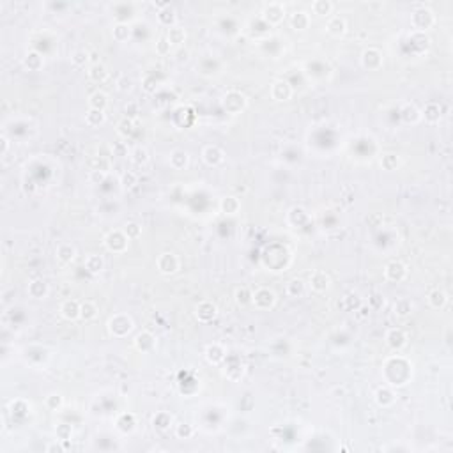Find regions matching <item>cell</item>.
Wrapping results in <instances>:
<instances>
[{
	"label": "cell",
	"mask_w": 453,
	"mask_h": 453,
	"mask_svg": "<svg viewBox=\"0 0 453 453\" xmlns=\"http://www.w3.org/2000/svg\"><path fill=\"white\" fill-rule=\"evenodd\" d=\"M411 21H413V27L416 28L418 32H425L427 28L432 27L434 21H436V18H434V12L430 11V9L420 7V9H416V11L413 12Z\"/></svg>",
	"instance_id": "6da1fadb"
},
{
	"label": "cell",
	"mask_w": 453,
	"mask_h": 453,
	"mask_svg": "<svg viewBox=\"0 0 453 453\" xmlns=\"http://www.w3.org/2000/svg\"><path fill=\"white\" fill-rule=\"evenodd\" d=\"M108 329L113 336L122 338V336H126L133 329V320L128 315H115L108 320Z\"/></svg>",
	"instance_id": "7a4b0ae2"
},
{
	"label": "cell",
	"mask_w": 453,
	"mask_h": 453,
	"mask_svg": "<svg viewBox=\"0 0 453 453\" xmlns=\"http://www.w3.org/2000/svg\"><path fill=\"white\" fill-rule=\"evenodd\" d=\"M275 301L276 296L271 289H259V291H255L253 296H251V304L257 310H269V308H273Z\"/></svg>",
	"instance_id": "3957f363"
},
{
	"label": "cell",
	"mask_w": 453,
	"mask_h": 453,
	"mask_svg": "<svg viewBox=\"0 0 453 453\" xmlns=\"http://www.w3.org/2000/svg\"><path fill=\"white\" fill-rule=\"evenodd\" d=\"M128 241H130V239L126 237L124 232L115 230V232H110V234L105 237V246L108 248L110 251H113V253H122V251L128 248Z\"/></svg>",
	"instance_id": "277c9868"
},
{
	"label": "cell",
	"mask_w": 453,
	"mask_h": 453,
	"mask_svg": "<svg viewBox=\"0 0 453 453\" xmlns=\"http://www.w3.org/2000/svg\"><path fill=\"white\" fill-rule=\"evenodd\" d=\"M262 14H264V20H266L269 25H278L280 21H283V18H285V7H283L282 4H278V2H271V4H267L266 7H264Z\"/></svg>",
	"instance_id": "5b68a950"
},
{
	"label": "cell",
	"mask_w": 453,
	"mask_h": 453,
	"mask_svg": "<svg viewBox=\"0 0 453 453\" xmlns=\"http://www.w3.org/2000/svg\"><path fill=\"white\" fill-rule=\"evenodd\" d=\"M407 276V267L398 260H391L384 267V278L388 282H402Z\"/></svg>",
	"instance_id": "8992f818"
},
{
	"label": "cell",
	"mask_w": 453,
	"mask_h": 453,
	"mask_svg": "<svg viewBox=\"0 0 453 453\" xmlns=\"http://www.w3.org/2000/svg\"><path fill=\"white\" fill-rule=\"evenodd\" d=\"M156 264H158V269L161 275H174L179 269V259L174 253H161Z\"/></svg>",
	"instance_id": "52a82bcc"
},
{
	"label": "cell",
	"mask_w": 453,
	"mask_h": 453,
	"mask_svg": "<svg viewBox=\"0 0 453 453\" xmlns=\"http://www.w3.org/2000/svg\"><path fill=\"white\" fill-rule=\"evenodd\" d=\"M218 315V308L216 304H213L211 301H202L200 304H197L195 308V317H197L200 322H211L215 320V317Z\"/></svg>",
	"instance_id": "ba28073f"
},
{
	"label": "cell",
	"mask_w": 453,
	"mask_h": 453,
	"mask_svg": "<svg viewBox=\"0 0 453 453\" xmlns=\"http://www.w3.org/2000/svg\"><path fill=\"white\" fill-rule=\"evenodd\" d=\"M223 106H225V108L228 110L230 113H239L241 110L244 108V106H246V97H244L241 92H235V90H232V92H228L225 96Z\"/></svg>",
	"instance_id": "9c48e42d"
},
{
	"label": "cell",
	"mask_w": 453,
	"mask_h": 453,
	"mask_svg": "<svg viewBox=\"0 0 453 453\" xmlns=\"http://www.w3.org/2000/svg\"><path fill=\"white\" fill-rule=\"evenodd\" d=\"M202 159L209 166H218V165H222L223 159H225V152L216 146H207L206 149L202 151Z\"/></svg>",
	"instance_id": "30bf717a"
},
{
	"label": "cell",
	"mask_w": 453,
	"mask_h": 453,
	"mask_svg": "<svg viewBox=\"0 0 453 453\" xmlns=\"http://www.w3.org/2000/svg\"><path fill=\"white\" fill-rule=\"evenodd\" d=\"M386 344H388L393 351H400V349H404L405 344H407V335L398 328L389 329V331L386 333Z\"/></svg>",
	"instance_id": "8fae6325"
},
{
	"label": "cell",
	"mask_w": 453,
	"mask_h": 453,
	"mask_svg": "<svg viewBox=\"0 0 453 453\" xmlns=\"http://www.w3.org/2000/svg\"><path fill=\"white\" fill-rule=\"evenodd\" d=\"M361 64L367 69H379L382 64V53L377 48H368L361 55Z\"/></svg>",
	"instance_id": "7c38bea8"
},
{
	"label": "cell",
	"mask_w": 453,
	"mask_h": 453,
	"mask_svg": "<svg viewBox=\"0 0 453 453\" xmlns=\"http://www.w3.org/2000/svg\"><path fill=\"white\" fill-rule=\"evenodd\" d=\"M271 96L276 101H287L292 96V87L289 85V81L285 80H276L271 85Z\"/></svg>",
	"instance_id": "4fadbf2b"
},
{
	"label": "cell",
	"mask_w": 453,
	"mask_h": 453,
	"mask_svg": "<svg viewBox=\"0 0 453 453\" xmlns=\"http://www.w3.org/2000/svg\"><path fill=\"white\" fill-rule=\"evenodd\" d=\"M225 358H226V352L220 344H211L206 347V360L209 361L211 365H220L222 361H225Z\"/></svg>",
	"instance_id": "5bb4252c"
},
{
	"label": "cell",
	"mask_w": 453,
	"mask_h": 453,
	"mask_svg": "<svg viewBox=\"0 0 453 453\" xmlns=\"http://www.w3.org/2000/svg\"><path fill=\"white\" fill-rule=\"evenodd\" d=\"M154 345H156V338L149 331L138 333L137 338H135V347L140 352H151L154 349Z\"/></svg>",
	"instance_id": "9a60e30c"
},
{
	"label": "cell",
	"mask_w": 453,
	"mask_h": 453,
	"mask_svg": "<svg viewBox=\"0 0 453 453\" xmlns=\"http://www.w3.org/2000/svg\"><path fill=\"white\" fill-rule=\"evenodd\" d=\"M168 161H170V166L174 170H184L188 166V163H190V156H188L186 151L175 149L170 152Z\"/></svg>",
	"instance_id": "2e32d148"
},
{
	"label": "cell",
	"mask_w": 453,
	"mask_h": 453,
	"mask_svg": "<svg viewBox=\"0 0 453 453\" xmlns=\"http://www.w3.org/2000/svg\"><path fill=\"white\" fill-rule=\"evenodd\" d=\"M310 287L313 292H324L329 287V276L324 271H315L310 276Z\"/></svg>",
	"instance_id": "e0dca14e"
},
{
	"label": "cell",
	"mask_w": 453,
	"mask_h": 453,
	"mask_svg": "<svg viewBox=\"0 0 453 453\" xmlns=\"http://www.w3.org/2000/svg\"><path fill=\"white\" fill-rule=\"evenodd\" d=\"M28 296L30 298H34V300H43V298H46V294H48V283L45 282V280H32V282L28 283Z\"/></svg>",
	"instance_id": "ac0fdd59"
},
{
	"label": "cell",
	"mask_w": 453,
	"mask_h": 453,
	"mask_svg": "<svg viewBox=\"0 0 453 453\" xmlns=\"http://www.w3.org/2000/svg\"><path fill=\"white\" fill-rule=\"evenodd\" d=\"M80 306L81 304L78 303L76 300H68L62 303L61 306V313L66 320H75L80 317Z\"/></svg>",
	"instance_id": "d6986e66"
},
{
	"label": "cell",
	"mask_w": 453,
	"mask_h": 453,
	"mask_svg": "<svg viewBox=\"0 0 453 453\" xmlns=\"http://www.w3.org/2000/svg\"><path fill=\"white\" fill-rule=\"evenodd\" d=\"M345 28H347V21H345V18H342V16H331L328 20V23H326L328 34H331V36H335V37L342 36V34L345 32Z\"/></svg>",
	"instance_id": "ffe728a7"
},
{
	"label": "cell",
	"mask_w": 453,
	"mask_h": 453,
	"mask_svg": "<svg viewBox=\"0 0 453 453\" xmlns=\"http://www.w3.org/2000/svg\"><path fill=\"white\" fill-rule=\"evenodd\" d=\"M441 115H443V110H441V105H439V103H429V105L423 108V112H421V117H425L427 122H437L441 119Z\"/></svg>",
	"instance_id": "44dd1931"
},
{
	"label": "cell",
	"mask_w": 453,
	"mask_h": 453,
	"mask_svg": "<svg viewBox=\"0 0 453 453\" xmlns=\"http://www.w3.org/2000/svg\"><path fill=\"white\" fill-rule=\"evenodd\" d=\"M103 267H105V260H103V257H99V255H89V257L85 259V269H87L90 275H99V273L103 271Z\"/></svg>",
	"instance_id": "7402d4cb"
},
{
	"label": "cell",
	"mask_w": 453,
	"mask_h": 453,
	"mask_svg": "<svg viewBox=\"0 0 453 453\" xmlns=\"http://www.w3.org/2000/svg\"><path fill=\"white\" fill-rule=\"evenodd\" d=\"M291 25L294 30H306L310 27V16L304 11H296L291 16Z\"/></svg>",
	"instance_id": "603a6c76"
},
{
	"label": "cell",
	"mask_w": 453,
	"mask_h": 453,
	"mask_svg": "<svg viewBox=\"0 0 453 453\" xmlns=\"http://www.w3.org/2000/svg\"><path fill=\"white\" fill-rule=\"evenodd\" d=\"M400 115H402V119H404V122H407V124H416V122L421 119L420 110H418L414 105H409V103L402 106Z\"/></svg>",
	"instance_id": "cb8c5ba5"
},
{
	"label": "cell",
	"mask_w": 453,
	"mask_h": 453,
	"mask_svg": "<svg viewBox=\"0 0 453 453\" xmlns=\"http://www.w3.org/2000/svg\"><path fill=\"white\" fill-rule=\"evenodd\" d=\"M89 106L94 110H103V112H105L106 106H108V96H106L103 90H96V92L90 94Z\"/></svg>",
	"instance_id": "d4e9b609"
},
{
	"label": "cell",
	"mask_w": 453,
	"mask_h": 453,
	"mask_svg": "<svg viewBox=\"0 0 453 453\" xmlns=\"http://www.w3.org/2000/svg\"><path fill=\"white\" fill-rule=\"evenodd\" d=\"M75 255H76L75 246H71V244H68V243L61 244V246L57 248V260L61 264H69L75 259Z\"/></svg>",
	"instance_id": "484cf974"
},
{
	"label": "cell",
	"mask_w": 453,
	"mask_h": 453,
	"mask_svg": "<svg viewBox=\"0 0 453 453\" xmlns=\"http://www.w3.org/2000/svg\"><path fill=\"white\" fill-rule=\"evenodd\" d=\"M376 402L380 407H389L395 402V393L389 388H379L376 391Z\"/></svg>",
	"instance_id": "4316f807"
},
{
	"label": "cell",
	"mask_w": 453,
	"mask_h": 453,
	"mask_svg": "<svg viewBox=\"0 0 453 453\" xmlns=\"http://www.w3.org/2000/svg\"><path fill=\"white\" fill-rule=\"evenodd\" d=\"M105 121H106V113L103 112V110L90 108L89 112L85 113V122H87L90 128H97V126H101Z\"/></svg>",
	"instance_id": "83f0119b"
},
{
	"label": "cell",
	"mask_w": 453,
	"mask_h": 453,
	"mask_svg": "<svg viewBox=\"0 0 453 453\" xmlns=\"http://www.w3.org/2000/svg\"><path fill=\"white\" fill-rule=\"evenodd\" d=\"M166 39H168V43L172 46H179L184 43V39H186V30L181 27H170L168 32H166Z\"/></svg>",
	"instance_id": "f1b7e54d"
},
{
	"label": "cell",
	"mask_w": 453,
	"mask_h": 453,
	"mask_svg": "<svg viewBox=\"0 0 453 453\" xmlns=\"http://www.w3.org/2000/svg\"><path fill=\"white\" fill-rule=\"evenodd\" d=\"M130 159H131V163H133V165L144 166V165H147V161H149V152H147L146 147L138 146V147H135V149L131 151Z\"/></svg>",
	"instance_id": "f546056e"
},
{
	"label": "cell",
	"mask_w": 453,
	"mask_h": 453,
	"mask_svg": "<svg viewBox=\"0 0 453 453\" xmlns=\"http://www.w3.org/2000/svg\"><path fill=\"white\" fill-rule=\"evenodd\" d=\"M446 301H448V296H446V292L441 291V289H436V291H432L429 294L430 306L436 308V310H441V308L446 304Z\"/></svg>",
	"instance_id": "4dcf8cb0"
},
{
	"label": "cell",
	"mask_w": 453,
	"mask_h": 453,
	"mask_svg": "<svg viewBox=\"0 0 453 453\" xmlns=\"http://www.w3.org/2000/svg\"><path fill=\"white\" fill-rule=\"evenodd\" d=\"M220 207H222V213L232 216V215H237L239 213L241 204H239V200L235 197H225L222 200V204H220Z\"/></svg>",
	"instance_id": "1f68e13d"
},
{
	"label": "cell",
	"mask_w": 453,
	"mask_h": 453,
	"mask_svg": "<svg viewBox=\"0 0 453 453\" xmlns=\"http://www.w3.org/2000/svg\"><path fill=\"white\" fill-rule=\"evenodd\" d=\"M89 78L96 83H103V81L108 78V69L105 68L103 64H94L90 66L89 69Z\"/></svg>",
	"instance_id": "d6a6232c"
},
{
	"label": "cell",
	"mask_w": 453,
	"mask_h": 453,
	"mask_svg": "<svg viewBox=\"0 0 453 453\" xmlns=\"http://www.w3.org/2000/svg\"><path fill=\"white\" fill-rule=\"evenodd\" d=\"M23 64H25V68H28L30 71H39V69L43 68V57H41L37 52H28L27 57H25Z\"/></svg>",
	"instance_id": "836d02e7"
},
{
	"label": "cell",
	"mask_w": 453,
	"mask_h": 453,
	"mask_svg": "<svg viewBox=\"0 0 453 453\" xmlns=\"http://www.w3.org/2000/svg\"><path fill=\"white\" fill-rule=\"evenodd\" d=\"M304 289H306V285L300 278H294L287 283V294L292 296V298H301L304 294Z\"/></svg>",
	"instance_id": "e575fe53"
},
{
	"label": "cell",
	"mask_w": 453,
	"mask_h": 453,
	"mask_svg": "<svg viewBox=\"0 0 453 453\" xmlns=\"http://www.w3.org/2000/svg\"><path fill=\"white\" fill-rule=\"evenodd\" d=\"M311 9H313V12L319 14V16H329L333 12V4L329 0H315V2L311 4Z\"/></svg>",
	"instance_id": "d590c367"
},
{
	"label": "cell",
	"mask_w": 453,
	"mask_h": 453,
	"mask_svg": "<svg viewBox=\"0 0 453 453\" xmlns=\"http://www.w3.org/2000/svg\"><path fill=\"white\" fill-rule=\"evenodd\" d=\"M97 315V306L92 301H85L80 306V319L81 320H92Z\"/></svg>",
	"instance_id": "8d00e7d4"
},
{
	"label": "cell",
	"mask_w": 453,
	"mask_h": 453,
	"mask_svg": "<svg viewBox=\"0 0 453 453\" xmlns=\"http://www.w3.org/2000/svg\"><path fill=\"white\" fill-rule=\"evenodd\" d=\"M130 34H131V30H130V25H128V23H117L115 27H113V30H112L113 39L119 41V43H124V41H128Z\"/></svg>",
	"instance_id": "74e56055"
},
{
	"label": "cell",
	"mask_w": 453,
	"mask_h": 453,
	"mask_svg": "<svg viewBox=\"0 0 453 453\" xmlns=\"http://www.w3.org/2000/svg\"><path fill=\"white\" fill-rule=\"evenodd\" d=\"M396 317H407L411 311H413V303L409 300H398L393 306Z\"/></svg>",
	"instance_id": "f35d334b"
},
{
	"label": "cell",
	"mask_w": 453,
	"mask_h": 453,
	"mask_svg": "<svg viewBox=\"0 0 453 453\" xmlns=\"http://www.w3.org/2000/svg\"><path fill=\"white\" fill-rule=\"evenodd\" d=\"M135 131V121H131V119H122L121 122L117 124V133L121 135L122 138H128L131 133Z\"/></svg>",
	"instance_id": "ab89813d"
},
{
	"label": "cell",
	"mask_w": 453,
	"mask_h": 453,
	"mask_svg": "<svg viewBox=\"0 0 453 453\" xmlns=\"http://www.w3.org/2000/svg\"><path fill=\"white\" fill-rule=\"evenodd\" d=\"M251 296H253V292H250L246 287H241L235 291V303L239 304V306H246V304H251Z\"/></svg>",
	"instance_id": "60d3db41"
},
{
	"label": "cell",
	"mask_w": 453,
	"mask_h": 453,
	"mask_svg": "<svg viewBox=\"0 0 453 453\" xmlns=\"http://www.w3.org/2000/svg\"><path fill=\"white\" fill-rule=\"evenodd\" d=\"M152 423H154V427H156L158 430H166L170 425H172V416H170V414H166V413H159V414H156V416H154Z\"/></svg>",
	"instance_id": "b9f144b4"
},
{
	"label": "cell",
	"mask_w": 453,
	"mask_h": 453,
	"mask_svg": "<svg viewBox=\"0 0 453 453\" xmlns=\"http://www.w3.org/2000/svg\"><path fill=\"white\" fill-rule=\"evenodd\" d=\"M126 234V237L128 239H138L140 237V234H142V226L138 225V223H135V222H130L128 225L124 226V230H122Z\"/></svg>",
	"instance_id": "7bdbcfd3"
},
{
	"label": "cell",
	"mask_w": 453,
	"mask_h": 453,
	"mask_svg": "<svg viewBox=\"0 0 453 453\" xmlns=\"http://www.w3.org/2000/svg\"><path fill=\"white\" fill-rule=\"evenodd\" d=\"M71 62H73L76 68L85 66L87 62H89V52H85V50H76V52L71 55Z\"/></svg>",
	"instance_id": "ee69618b"
},
{
	"label": "cell",
	"mask_w": 453,
	"mask_h": 453,
	"mask_svg": "<svg viewBox=\"0 0 453 453\" xmlns=\"http://www.w3.org/2000/svg\"><path fill=\"white\" fill-rule=\"evenodd\" d=\"M62 404H64V398H62L59 393H52V395L46 396V407L52 409V411H57V409H61Z\"/></svg>",
	"instance_id": "f6af8a7d"
},
{
	"label": "cell",
	"mask_w": 453,
	"mask_h": 453,
	"mask_svg": "<svg viewBox=\"0 0 453 453\" xmlns=\"http://www.w3.org/2000/svg\"><path fill=\"white\" fill-rule=\"evenodd\" d=\"M175 436H177L179 439H190V437L193 436V427H191L190 423L177 425V429H175Z\"/></svg>",
	"instance_id": "bcb514c9"
},
{
	"label": "cell",
	"mask_w": 453,
	"mask_h": 453,
	"mask_svg": "<svg viewBox=\"0 0 453 453\" xmlns=\"http://www.w3.org/2000/svg\"><path fill=\"white\" fill-rule=\"evenodd\" d=\"M55 434L57 437H59V441H68V439H71V434H73V430H71V427L69 425H57L55 429Z\"/></svg>",
	"instance_id": "7dc6e473"
},
{
	"label": "cell",
	"mask_w": 453,
	"mask_h": 453,
	"mask_svg": "<svg viewBox=\"0 0 453 453\" xmlns=\"http://www.w3.org/2000/svg\"><path fill=\"white\" fill-rule=\"evenodd\" d=\"M138 182V175L135 174V172H131V170H128V172H124L122 174V179H121V184L124 188H133L135 184Z\"/></svg>",
	"instance_id": "c3c4849f"
},
{
	"label": "cell",
	"mask_w": 453,
	"mask_h": 453,
	"mask_svg": "<svg viewBox=\"0 0 453 453\" xmlns=\"http://www.w3.org/2000/svg\"><path fill=\"white\" fill-rule=\"evenodd\" d=\"M138 103L135 101H130L128 105L124 106V117L126 119H131V121H135V119L138 117Z\"/></svg>",
	"instance_id": "681fc988"
},
{
	"label": "cell",
	"mask_w": 453,
	"mask_h": 453,
	"mask_svg": "<svg viewBox=\"0 0 453 453\" xmlns=\"http://www.w3.org/2000/svg\"><path fill=\"white\" fill-rule=\"evenodd\" d=\"M380 165L384 166L386 170H395L396 165H398V158H396L395 154H386V156H382V159H380Z\"/></svg>",
	"instance_id": "f907efd6"
},
{
	"label": "cell",
	"mask_w": 453,
	"mask_h": 453,
	"mask_svg": "<svg viewBox=\"0 0 453 453\" xmlns=\"http://www.w3.org/2000/svg\"><path fill=\"white\" fill-rule=\"evenodd\" d=\"M106 177V170H90V182H94V184H99V182H103Z\"/></svg>",
	"instance_id": "816d5d0a"
},
{
	"label": "cell",
	"mask_w": 453,
	"mask_h": 453,
	"mask_svg": "<svg viewBox=\"0 0 453 453\" xmlns=\"http://www.w3.org/2000/svg\"><path fill=\"white\" fill-rule=\"evenodd\" d=\"M113 154L115 156H128V149H126V144L124 142H117V144H113Z\"/></svg>",
	"instance_id": "f5cc1de1"
},
{
	"label": "cell",
	"mask_w": 453,
	"mask_h": 453,
	"mask_svg": "<svg viewBox=\"0 0 453 453\" xmlns=\"http://www.w3.org/2000/svg\"><path fill=\"white\" fill-rule=\"evenodd\" d=\"M170 43H168V39H166V36L165 37H161V39L158 41V53H161V55H165V53H168L170 52Z\"/></svg>",
	"instance_id": "db71d44e"
},
{
	"label": "cell",
	"mask_w": 453,
	"mask_h": 453,
	"mask_svg": "<svg viewBox=\"0 0 453 453\" xmlns=\"http://www.w3.org/2000/svg\"><path fill=\"white\" fill-rule=\"evenodd\" d=\"M119 90H130L131 89V80L128 76H121V80L117 81Z\"/></svg>",
	"instance_id": "11a10c76"
},
{
	"label": "cell",
	"mask_w": 453,
	"mask_h": 453,
	"mask_svg": "<svg viewBox=\"0 0 453 453\" xmlns=\"http://www.w3.org/2000/svg\"><path fill=\"white\" fill-rule=\"evenodd\" d=\"M0 142H2V149H0V154H2V156H5V152H7V149H9V140L5 137H2V138H0Z\"/></svg>",
	"instance_id": "9f6ffc18"
}]
</instances>
